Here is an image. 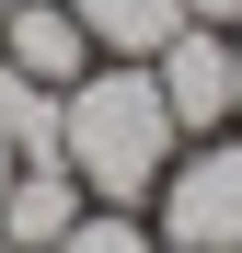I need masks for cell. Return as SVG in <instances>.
I'll return each instance as SVG.
<instances>
[{"mask_svg":"<svg viewBox=\"0 0 242 253\" xmlns=\"http://www.w3.org/2000/svg\"><path fill=\"white\" fill-rule=\"evenodd\" d=\"M173 150H185V126H173V104H161L150 58H93L58 92V161L81 173L93 207H150L161 173H173Z\"/></svg>","mask_w":242,"mask_h":253,"instance_id":"1","label":"cell"},{"mask_svg":"<svg viewBox=\"0 0 242 253\" xmlns=\"http://www.w3.org/2000/svg\"><path fill=\"white\" fill-rule=\"evenodd\" d=\"M150 230L185 242V253H242V126L173 150V173L150 196Z\"/></svg>","mask_w":242,"mask_h":253,"instance_id":"2","label":"cell"},{"mask_svg":"<svg viewBox=\"0 0 242 253\" xmlns=\"http://www.w3.org/2000/svg\"><path fill=\"white\" fill-rule=\"evenodd\" d=\"M150 81H161V104H173L185 138H219V126H231V35L219 23H185L173 46L150 58Z\"/></svg>","mask_w":242,"mask_h":253,"instance_id":"3","label":"cell"},{"mask_svg":"<svg viewBox=\"0 0 242 253\" xmlns=\"http://www.w3.org/2000/svg\"><path fill=\"white\" fill-rule=\"evenodd\" d=\"M0 58L23 81H47V92H69V81L93 69V35L69 23V0H12V12H0Z\"/></svg>","mask_w":242,"mask_h":253,"instance_id":"4","label":"cell"},{"mask_svg":"<svg viewBox=\"0 0 242 253\" xmlns=\"http://www.w3.org/2000/svg\"><path fill=\"white\" fill-rule=\"evenodd\" d=\"M81 207H93V196H81V173H69V161H23V173L0 184V230H12L23 253H58Z\"/></svg>","mask_w":242,"mask_h":253,"instance_id":"5","label":"cell"},{"mask_svg":"<svg viewBox=\"0 0 242 253\" xmlns=\"http://www.w3.org/2000/svg\"><path fill=\"white\" fill-rule=\"evenodd\" d=\"M69 23L93 35V58H161L185 35V0H69Z\"/></svg>","mask_w":242,"mask_h":253,"instance_id":"6","label":"cell"},{"mask_svg":"<svg viewBox=\"0 0 242 253\" xmlns=\"http://www.w3.org/2000/svg\"><path fill=\"white\" fill-rule=\"evenodd\" d=\"M58 253H161V230H150V207H81Z\"/></svg>","mask_w":242,"mask_h":253,"instance_id":"7","label":"cell"},{"mask_svg":"<svg viewBox=\"0 0 242 253\" xmlns=\"http://www.w3.org/2000/svg\"><path fill=\"white\" fill-rule=\"evenodd\" d=\"M185 23H219V35H242V0H185Z\"/></svg>","mask_w":242,"mask_h":253,"instance_id":"8","label":"cell"},{"mask_svg":"<svg viewBox=\"0 0 242 253\" xmlns=\"http://www.w3.org/2000/svg\"><path fill=\"white\" fill-rule=\"evenodd\" d=\"M231 126H242V35H231Z\"/></svg>","mask_w":242,"mask_h":253,"instance_id":"9","label":"cell"},{"mask_svg":"<svg viewBox=\"0 0 242 253\" xmlns=\"http://www.w3.org/2000/svg\"><path fill=\"white\" fill-rule=\"evenodd\" d=\"M12 173H23V150H12V138H0V184H12Z\"/></svg>","mask_w":242,"mask_h":253,"instance_id":"10","label":"cell"},{"mask_svg":"<svg viewBox=\"0 0 242 253\" xmlns=\"http://www.w3.org/2000/svg\"><path fill=\"white\" fill-rule=\"evenodd\" d=\"M161 253H185V242H161Z\"/></svg>","mask_w":242,"mask_h":253,"instance_id":"11","label":"cell"},{"mask_svg":"<svg viewBox=\"0 0 242 253\" xmlns=\"http://www.w3.org/2000/svg\"><path fill=\"white\" fill-rule=\"evenodd\" d=\"M0 12H12V0H0Z\"/></svg>","mask_w":242,"mask_h":253,"instance_id":"12","label":"cell"}]
</instances>
